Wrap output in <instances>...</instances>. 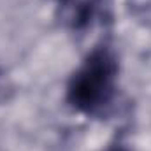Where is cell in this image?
I'll return each instance as SVG.
<instances>
[{
  "instance_id": "1",
  "label": "cell",
  "mask_w": 151,
  "mask_h": 151,
  "mask_svg": "<svg viewBox=\"0 0 151 151\" xmlns=\"http://www.w3.org/2000/svg\"><path fill=\"white\" fill-rule=\"evenodd\" d=\"M118 62L111 49H93L70 77L69 104L84 114H97L111 104L116 91Z\"/></svg>"
},
{
  "instance_id": "2",
  "label": "cell",
  "mask_w": 151,
  "mask_h": 151,
  "mask_svg": "<svg viewBox=\"0 0 151 151\" xmlns=\"http://www.w3.org/2000/svg\"><path fill=\"white\" fill-rule=\"evenodd\" d=\"M107 151H128V150H125V148H119V146H118V148H111V150H107Z\"/></svg>"
}]
</instances>
